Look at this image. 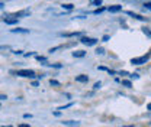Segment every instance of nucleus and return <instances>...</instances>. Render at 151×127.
Returning a JSON list of instances; mask_svg holds the SVG:
<instances>
[{"mask_svg":"<svg viewBox=\"0 0 151 127\" xmlns=\"http://www.w3.org/2000/svg\"><path fill=\"white\" fill-rule=\"evenodd\" d=\"M147 110H148V111H151V103H148V106H147Z\"/></svg>","mask_w":151,"mask_h":127,"instance_id":"35","label":"nucleus"},{"mask_svg":"<svg viewBox=\"0 0 151 127\" xmlns=\"http://www.w3.org/2000/svg\"><path fill=\"white\" fill-rule=\"evenodd\" d=\"M61 7H63L65 12H70V10H73V9H74V4H71V3H63V4H61Z\"/></svg>","mask_w":151,"mask_h":127,"instance_id":"10","label":"nucleus"},{"mask_svg":"<svg viewBox=\"0 0 151 127\" xmlns=\"http://www.w3.org/2000/svg\"><path fill=\"white\" fill-rule=\"evenodd\" d=\"M108 70H109V68H106V67H99V71H106V72H108Z\"/></svg>","mask_w":151,"mask_h":127,"instance_id":"26","label":"nucleus"},{"mask_svg":"<svg viewBox=\"0 0 151 127\" xmlns=\"http://www.w3.org/2000/svg\"><path fill=\"white\" fill-rule=\"evenodd\" d=\"M32 85H34V87H38L39 84H38V81H32Z\"/></svg>","mask_w":151,"mask_h":127,"instance_id":"32","label":"nucleus"},{"mask_svg":"<svg viewBox=\"0 0 151 127\" xmlns=\"http://www.w3.org/2000/svg\"><path fill=\"white\" fill-rule=\"evenodd\" d=\"M144 9L151 10V1H145V3H144Z\"/></svg>","mask_w":151,"mask_h":127,"instance_id":"20","label":"nucleus"},{"mask_svg":"<svg viewBox=\"0 0 151 127\" xmlns=\"http://www.w3.org/2000/svg\"><path fill=\"white\" fill-rule=\"evenodd\" d=\"M122 85H124V87H127V88H131L132 82L129 81V79H122Z\"/></svg>","mask_w":151,"mask_h":127,"instance_id":"14","label":"nucleus"},{"mask_svg":"<svg viewBox=\"0 0 151 127\" xmlns=\"http://www.w3.org/2000/svg\"><path fill=\"white\" fill-rule=\"evenodd\" d=\"M105 10H108V9H106V7H103V6H102V7H97V9L93 12V15H100V13H103Z\"/></svg>","mask_w":151,"mask_h":127,"instance_id":"13","label":"nucleus"},{"mask_svg":"<svg viewBox=\"0 0 151 127\" xmlns=\"http://www.w3.org/2000/svg\"><path fill=\"white\" fill-rule=\"evenodd\" d=\"M108 10H109L111 13H118V12L122 10V6H119V4H113V6H109V7H108Z\"/></svg>","mask_w":151,"mask_h":127,"instance_id":"7","label":"nucleus"},{"mask_svg":"<svg viewBox=\"0 0 151 127\" xmlns=\"http://www.w3.org/2000/svg\"><path fill=\"white\" fill-rule=\"evenodd\" d=\"M64 126H68V127H78L80 126V121H73V120H64L61 121Z\"/></svg>","mask_w":151,"mask_h":127,"instance_id":"5","label":"nucleus"},{"mask_svg":"<svg viewBox=\"0 0 151 127\" xmlns=\"http://www.w3.org/2000/svg\"><path fill=\"white\" fill-rule=\"evenodd\" d=\"M3 7H4V3H3V1L0 0V9H3Z\"/></svg>","mask_w":151,"mask_h":127,"instance_id":"34","label":"nucleus"},{"mask_svg":"<svg viewBox=\"0 0 151 127\" xmlns=\"http://www.w3.org/2000/svg\"><path fill=\"white\" fill-rule=\"evenodd\" d=\"M129 77H131V79H138V78H139L138 74H129Z\"/></svg>","mask_w":151,"mask_h":127,"instance_id":"22","label":"nucleus"},{"mask_svg":"<svg viewBox=\"0 0 151 127\" xmlns=\"http://www.w3.org/2000/svg\"><path fill=\"white\" fill-rule=\"evenodd\" d=\"M32 55H35L34 52H28V54H23V56L25 58H29V56H32Z\"/></svg>","mask_w":151,"mask_h":127,"instance_id":"25","label":"nucleus"},{"mask_svg":"<svg viewBox=\"0 0 151 127\" xmlns=\"http://www.w3.org/2000/svg\"><path fill=\"white\" fill-rule=\"evenodd\" d=\"M127 15L128 16H131V18L137 19V20H141V22H148V19L144 18L142 15H138V13H134V12H127Z\"/></svg>","mask_w":151,"mask_h":127,"instance_id":"4","label":"nucleus"},{"mask_svg":"<svg viewBox=\"0 0 151 127\" xmlns=\"http://www.w3.org/2000/svg\"><path fill=\"white\" fill-rule=\"evenodd\" d=\"M90 4H94V6H102V0H90Z\"/></svg>","mask_w":151,"mask_h":127,"instance_id":"17","label":"nucleus"},{"mask_svg":"<svg viewBox=\"0 0 151 127\" xmlns=\"http://www.w3.org/2000/svg\"><path fill=\"white\" fill-rule=\"evenodd\" d=\"M3 127H12V126H3Z\"/></svg>","mask_w":151,"mask_h":127,"instance_id":"38","label":"nucleus"},{"mask_svg":"<svg viewBox=\"0 0 151 127\" xmlns=\"http://www.w3.org/2000/svg\"><path fill=\"white\" fill-rule=\"evenodd\" d=\"M109 39H111V36H109V35H105V36L102 38V40H103V42H108Z\"/></svg>","mask_w":151,"mask_h":127,"instance_id":"23","label":"nucleus"},{"mask_svg":"<svg viewBox=\"0 0 151 127\" xmlns=\"http://www.w3.org/2000/svg\"><path fill=\"white\" fill-rule=\"evenodd\" d=\"M0 49H10L9 46H0Z\"/></svg>","mask_w":151,"mask_h":127,"instance_id":"36","label":"nucleus"},{"mask_svg":"<svg viewBox=\"0 0 151 127\" xmlns=\"http://www.w3.org/2000/svg\"><path fill=\"white\" fill-rule=\"evenodd\" d=\"M15 55H23V51H13Z\"/></svg>","mask_w":151,"mask_h":127,"instance_id":"27","label":"nucleus"},{"mask_svg":"<svg viewBox=\"0 0 151 127\" xmlns=\"http://www.w3.org/2000/svg\"><path fill=\"white\" fill-rule=\"evenodd\" d=\"M50 84H51L52 87H60V85H61L60 81H57V79H50Z\"/></svg>","mask_w":151,"mask_h":127,"instance_id":"16","label":"nucleus"},{"mask_svg":"<svg viewBox=\"0 0 151 127\" xmlns=\"http://www.w3.org/2000/svg\"><path fill=\"white\" fill-rule=\"evenodd\" d=\"M54 116H57V117L61 116V111H54Z\"/></svg>","mask_w":151,"mask_h":127,"instance_id":"31","label":"nucleus"},{"mask_svg":"<svg viewBox=\"0 0 151 127\" xmlns=\"http://www.w3.org/2000/svg\"><path fill=\"white\" fill-rule=\"evenodd\" d=\"M23 117H25V118H31L32 114H28V113H26V114H23Z\"/></svg>","mask_w":151,"mask_h":127,"instance_id":"29","label":"nucleus"},{"mask_svg":"<svg viewBox=\"0 0 151 127\" xmlns=\"http://www.w3.org/2000/svg\"><path fill=\"white\" fill-rule=\"evenodd\" d=\"M12 33H29V29H23V28H16V29H12L10 31Z\"/></svg>","mask_w":151,"mask_h":127,"instance_id":"9","label":"nucleus"},{"mask_svg":"<svg viewBox=\"0 0 151 127\" xmlns=\"http://www.w3.org/2000/svg\"><path fill=\"white\" fill-rule=\"evenodd\" d=\"M18 127H31V126H29V124H19Z\"/></svg>","mask_w":151,"mask_h":127,"instance_id":"33","label":"nucleus"},{"mask_svg":"<svg viewBox=\"0 0 151 127\" xmlns=\"http://www.w3.org/2000/svg\"><path fill=\"white\" fill-rule=\"evenodd\" d=\"M118 75H122L124 77V75H129V72L128 71H121V72H118Z\"/></svg>","mask_w":151,"mask_h":127,"instance_id":"24","label":"nucleus"},{"mask_svg":"<svg viewBox=\"0 0 151 127\" xmlns=\"http://www.w3.org/2000/svg\"><path fill=\"white\" fill-rule=\"evenodd\" d=\"M73 104L74 103H68V104H65V106H63V107H60L58 110H65V109H68V107H73Z\"/></svg>","mask_w":151,"mask_h":127,"instance_id":"19","label":"nucleus"},{"mask_svg":"<svg viewBox=\"0 0 151 127\" xmlns=\"http://www.w3.org/2000/svg\"><path fill=\"white\" fill-rule=\"evenodd\" d=\"M102 87V82L100 81H97V82H94V85H93V90H99Z\"/></svg>","mask_w":151,"mask_h":127,"instance_id":"18","label":"nucleus"},{"mask_svg":"<svg viewBox=\"0 0 151 127\" xmlns=\"http://www.w3.org/2000/svg\"><path fill=\"white\" fill-rule=\"evenodd\" d=\"M76 81H77V82H87V81H89V77L84 75V74H81V75H77V77H76Z\"/></svg>","mask_w":151,"mask_h":127,"instance_id":"8","label":"nucleus"},{"mask_svg":"<svg viewBox=\"0 0 151 127\" xmlns=\"http://www.w3.org/2000/svg\"><path fill=\"white\" fill-rule=\"evenodd\" d=\"M150 56H151V54L142 55V56H139V58H132L131 64L132 65H142V64H145V62L150 59Z\"/></svg>","mask_w":151,"mask_h":127,"instance_id":"3","label":"nucleus"},{"mask_svg":"<svg viewBox=\"0 0 151 127\" xmlns=\"http://www.w3.org/2000/svg\"><path fill=\"white\" fill-rule=\"evenodd\" d=\"M12 74L22 77V78H37L35 71H32V70H18V71H12Z\"/></svg>","mask_w":151,"mask_h":127,"instance_id":"1","label":"nucleus"},{"mask_svg":"<svg viewBox=\"0 0 151 127\" xmlns=\"http://www.w3.org/2000/svg\"><path fill=\"white\" fill-rule=\"evenodd\" d=\"M6 98H7V97H6L4 94H0V100H6Z\"/></svg>","mask_w":151,"mask_h":127,"instance_id":"30","label":"nucleus"},{"mask_svg":"<svg viewBox=\"0 0 151 127\" xmlns=\"http://www.w3.org/2000/svg\"><path fill=\"white\" fill-rule=\"evenodd\" d=\"M142 33H144L147 38H150L151 39V31L148 29V28H145V26H144V28H142Z\"/></svg>","mask_w":151,"mask_h":127,"instance_id":"15","label":"nucleus"},{"mask_svg":"<svg viewBox=\"0 0 151 127\" xmlns=\"http://www.w3.org/2000/svg\"><path fill=\"white\" fill-rule=\"evenodd\" d=\"M35 59H37L38 62H47V56H42V55H35Z\"/></svg>","mask_w":151,"mask_h":127,"instance_id":"12","label":"nucleus"},{"mask_svg":"<svg viewBox=\"0 0 151 127\" xmlns=\"http://www.w3.org/2000/svg\"><path fill=\"white\" fill-rule=\"evenodd\" d=\"M108 72L111 74V75H116V74H118L116 71H113V70H108Z\"/></svg>","mask_w":151,"mask_h":127,"instance_id":"28","label":"nucleus"},{"mask_svg":"<svg viewBox=\"0 0 151 127\" xmlns=\"http://www.w3.org/2000/svg\"><path fill=\"white\" fill-rule=\"evenodd\" d=\"M124 127H134V126H124Z\"/></svg>","mask_w":151,"mask_h":127,"instance_id":"37","label":"nucleus"},{"mask_svg":"<svg viewBox=\"0 0 151 127\" xmlns=\"http://www.w3.org/2000/svg\"><path fill=\"white\" fill-rule=\"evenodd\" d=\"M73 56H74V58H84V56H86V52H84V51H74V52H73Z\"/></svg>","mask_w":151,"mask_h":127,"instance_id":"11","label":"nucleus"},{"mask_svg":"<svg viewBox=\"0 0 151 127\" xmlns=\"http://www.w3.org/2000/svg\"><path fill=\"white\" fill-rule=\"evenodd\" d=\"M96 54L97 55H103L105 54V49H103V48H97V49H96Z\"/></svg>","mask_w":151,"mask_h":127,"instance_id":"21","label":"nucleus"},{"mask_svg":"<svg viewBox=\"0 0 151 127\" xmlns=\"http://www.w3.org/2000/svg\"><path fill=\"white\" fill-rule=\"evenodd\" d=\"M80 43H83V45H86V46H94V45H97V42H99V39H96V38H89V36H80V40H78Z\"/></svg>","mask_w":151,"mask_h":127,"instance_id":"2","label":"nucleus"},{"mask_svg":"<svg viewBox=\"0 0 151 127\" xmlns=\"http://www.w3.org/2000/svg\"><path fill=\"white\" fill-rule=\"evenodd\" d=\"M60 36L63 38H74V36H83L81 32H70V33H60Z\"/></svg>","mask_w":151,"mask_h":127,"instance_id":"6","label":"nucleus"}]
</instances>
